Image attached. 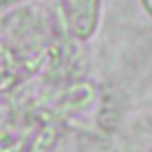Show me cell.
Here are the masks:
<instances>
[{
  "label": "cell",
  "instance_id": "1",
  "mask_svg": "<svg viewBox=\"0 0 152 152\" xmlns=\"http://www.w3.org/2000/svg\"><path fill=\"white\" fill-rule=\"evenodd\" d=\"M71 13V24L80 35H88L95 24V11L97 2L95 0H66Z\"/></svg>",
  "mask_w": 152,
  "mask_h": 152
},
{
  "label": "cell",
  "instance_id": "2",
  "mask_svg": "<svg viewBox=\"0 0 152 152\" xmlns=\"http://www.w3.org/2000/svg\"><path fill=\"white\" fill-rule=\"evenodd\" d=\"M143 7H145V9H148V11L152 13V0H143Z\"/></svg>",
  "mask_w": 152,
  "mask_h": 152
}]
</instances>
